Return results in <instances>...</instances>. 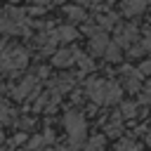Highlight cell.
I'll return each mask as SVG.
<instances>
[{
	"label": "cell",
	"mask_w": 151,
	"mask_h": 151,
	"mask_svg": "<svg viewBox=\"0 0 151 151\" xmlns=\"http://www.w3.org/2000/svg\"><path fill=\"white\" fill-rule=\"evenodd\" d=\"M149 2H151V0H120V7H123V14L137 17V14H142V12L149 7Z\"/></svg>",
	"instance_id": "cell-8"
},
{
	"label": "cell",
	"mask_w": 151,
	"mask_h": 151,
	"mask_svg": "<svg viewBox=\"0 0 151 151\" xmlns=\"http://www.w3.org/2000/svg\"><path fill=\"white\" fill-rule=\"evenodd\" d=\"M64 127H66L71 149L83 146V142H85V137H87V123H85V116H83L80 111H68V113L64 116Z\"/></svg>",
	"instance_id": "cell-2"
},
{
	"label": "cell",
	"mask_w": 151,
	"mask_h": 151,
	"mask_svg": "<svg viewBox=\"0 0 151 151\" xmlns=\"http://www.w3.org/2000/svg\"><path fill=\"white\" fill-rule=\"evenodd\" d=\"M146 144L151 146V125H149V134H146Z\"/></svg>",
	"instance_id": "cell-22"
},
{
	"label": "cell",
	"mask_w": 151,
	"mask_h": 151,
	"mask_svg": "<svg viewBox=\"0 0 151 151\" xmlns=\"http://www.w3.org/2000/svg\"><path fill=\"white\" fill-rule=\"evenodd\" d=\"M139 71H142V76H149V73H151V59H146V61L139 66Z\"/></svg>",
	"instance_id": "cell-20"
},
{
	"label": "cell",
	"mask_w": 151,
	"mask_h": 151,
	"mask_svg": "<svg viewBox=\"0 0 151 151\" xmlns=\"http://www.w3.org/2000/svg\"><path fill=\"white\" fill-rule=\"evenodd\" d=\"M85 94L99 106H111V104L120 101L123 85L113 83V80H106V78H90L85 83Z\"/></svg>",
	"instance_id": "cell-1"
},
{
	"label": "cell",
	"mask_w": 151,
	"mask_h": 151,
	"mask_svg": "<svg viewBox=\"0 0 151 151\" xmlns=\"http://www.w3.org/2000/svg\"><path fill=\"white\" fill-rule=\"evenodd\" d=\"M54 31H57L59 40H64V42H71V40L78 38V31H76L73 26H59V28H54Z\"/></svg>",
	"instance_id": "cell-11"
},
{
	"label": "cell",
	"mask_w": 151,
	"mask_h": 151,
	"mask_svg": "<svg viewBox=\"0 0 151 151\" xmlns=\"http://www.w3.org/2000/svg\"><path fill=\"white\" fill-rule=\"evenodd\" d=\"M38 76H26L17 87H14V99H24L28 94H38Z\"/></svg>",
	"instance_id": "cell-7"
},
{
	"label": "cell",
	"mask_w": 151,
	"mask_h": 151,
	"mask_svg": "<svg viewBox=\"0 0 151 151\" xmlns=\"http://www.w3.org/2000/svg\"><path fill=\"white\" fill-rule=\"evenodd\" d=\"M142 78L144 76H142L139 68H130V66L123 68V78H120L123 80V90H127V92L134 94L137 90H142Z\"/></svg>",
	"instance_id": "cell-5"
},
{
	"label": "cell",
	"mask_w": 151,
	"mask_h": 151,
	"mask_svg": "<svg viewBox=\"0 0 151 151\" xmlns=\"http://www.w3.org/2000/svg\"><path fill=\"white\" fill-rule=\"evenodd\" d=\"M85 151H104V137H101V134H97V137H92V139L87 142V146H85Z\"/></svg>",
	"instance_id": "cell-16"
},
{
	"label": "cell",
	"mask_w": 151,
	"mask_h": 151,
	"mask_svg": "<svg viewBox=\"0 0 151 151\" xmlns=\"http://www.w3.org/2000/svg\"><path fill=\"white\" fill-rule=\"evenodd\" d=\"M76 64H78L83 71H94V61H92L90 57H85L83 52H78V61H76Z\"/></svg>",
	"instance_id": "cell-17"
},
{
	"label": "cell",
	"mask_w": 151,
	"mask_h": 151,
	"mask_svg": "<svg viewBox=\"0 0 151 151\" xmlns=\"http://www.w3.org/2000/svg\"><path fill=\"white\" fill-rule=\"evenodd\" d=\"M113 151H139V144L137 142H132V139H123V142H118L116 144V149Z\"/></svg>",
	"instance_id": "cell-15"
},
{
	"label": "cell",
	"mask_w": 151,
	"mask_h": 151,
	"mask_svg": "<svg viewBox=\"0 0 151 151\" xmlns=\"http://www.w3.org/2000/svg\"><path fill=\"white\" fill-rule=\"evenodd\" d=\"M12 120H14V111H12L7 104H0V125L12 123Z\"/></svg>",
	"instance_id": "cell-14"
},
{
	"label": "cell",
	"mask_w": 151,
	"mask_h": 151,
	"mask_svg": "<svg viewBox=\"0 0 151 151\" xmlns=\"http://www.w3.org/2000/svg\"><path fill=\"white\" fill-rule=\"evenodd\" d=\"M137 40H139V28H137V26H132V24H123V26H118L116 42H118L120 47H132Z\"/></svg>",
	"instance_id": "cell-4"
},
{
	"label": "cell",
	"mask_w": 151,
	"mask_h": 151,
	"mask_svg": "<svg viewBox=\"0 0 151 151\" xmlns=\"http://www.w3.org/2000/svg\"><path fill=\"white\" fill-rule=\"evenodd\" d=\"M99 26H101V28H116V26H118V14L104 12V14L99 17Z\"/></svg>",
	"instance_id": "cell-12"
},
{
	"label": "cell",
	"mask_w": 151,
	"mask_h": 151,
	"mask_svg": "<svg viewBox=\"0 0 151 151\" xmlns=\"http://www.w3.org/2000/svg\"><path fill=\"white\" fill-rule=\"evenodd\" d=\"M120 113H123V118H125V120H127V118H137V104L125 101V104H123V109H120Z\"/></svg>",
	"instance_id": "cell-18"
},
{
	"label": "cell",
	"mask_w": 151,
	"mask_h": 151,
	"mask_svg": "<svg viewBox=\"0 0 151 151\" xmlns=\"http://www.w3.org/2000/svg\"><path fill=\"white\" fill-rule=\"evenodd\" d=\"M73 2H78V5H94V0H73Z\"/></svg>",
	"instance_id": "cell-21"
},
{
	"label": "cell",
	"mask_w": 151,
	"mask_h": 151,
	"mask_svg": "<svg viewBox=\"0 0 151 151\" xmlns=\"http://www.w3.org/2000/svg\"><path fill=\"white\" fill-rule=\"evenodd\" d=\"M28 64V52L24 47H7L0 50V71L5 73H17Z\"/></svg>",
	"instance_id": "cell-3"
},
{
	"label": "cell",
	"mask_w": 151,
	"mask_h": 151,
	"mask_svg": "<svg viewBox=\"0 0 151 151\" xmlns=\"http://www.w3.org/2000/svg\"><path fill=\"white\" fill-rule=\"evenodd\" d=\"M64 14H66V19H71V21H76V24H83V21L87 19V12H85L80 5H66V7H64Z\"/></svg>",
	"instance_id": "cell-10"
},
{
	"label": "cell",
	"mask_w": 151,
	"mask_h": 151,
	"mask_svg": "<svg viewBox=\"0 0 151 151\" xmlns=\"http://www.w3.org/2000/svg\"><path fill=\"white\" fill-rule=\"evenodd\" d=\"M106 2H109V5H111V2H116V0H106Z\"/></svg>",
	"instance_id": "cell-23"
},
{
	"label": "cell",
	"mask_w": 151,
	"mask_h": 151,
	"mask_svg": "<svg viewBox=\"0 0 151 151\" xmlns=\"http://www.w3.org/2000/svg\"><path fill=\"white\" fill-rule=\"evenodd\" d=\"M76 61H78V50L76 47H64V50H57L52 54V64L59 66V68H66V66H71Z\"/></svg>",
	"instance_id": "cell-6"
},
{
	"label": "cell",
	"mask_w": 151,
	"mask_h": 151,
	"mask_svg": "<svg viewBox=\"0 0 151 151\" xmlns=\"http://www.w3.org/2000/svg\"><path fill=\"white\" fill-rule=\"evenodd\" d=\"M144 104H151V85H144L142 87V97H139Z\"/></svg>",
	"instance_id": "cell-19"
},
{
	"label": "cell",
	"mask_w": 151,
	"mask_h": 151,
	"mask_svg": "<svg viewBox=\"0 0 151 151\" xmlns=\"http://www.w3.org/2000/svg\"><path fill=\"white\" fill-rule=\"evenodd\" d=\"M0 142H2V132H0Z\"/></svg>",
	"instance_id": "cell-24"
},
{
	"label": "cell",
	"mask_w": 151,
	"mask_h": 151,
	"mask_svg": "<svg viewBox=\"0 0 151 151\" xmlns=\"http://www.w3.org/2000/svg\"><path fill=\"white\" fill-rule=\"evenodd\" d=\"M123 113H113V116H109V120H106V125H104V132L109 134V137H118L120 132H123Z\"/></svg>",
	"instance_id": "cell-9"
},
{
	"label": "cell",
	"mask_w": 151,
	"mask_h": 151,
	"mask_svg": "<svg viewBox=\"0 0 151 151\" xmlns=\"http://www.w3.org/2000/svg\"><path fill=\"white\" fill-rule=\"evenodd\" d=\"M9 2H19V0H9Z\"/></svg>",
	"instance_id": "cell-25"
},
{
	"label": "cell",
	"mask_w": 151,
	"mask_h": 151,
	"mask_svg": "<svg viewBox=\"0 0 151 151\" xmlns=\"http://www.w3.org/2000/svg\"><path fill=\"white\" fill-rule=\"evenodd\" d=\"M104 59L106 61H120V45L118 42H109V47L104 52Z\"/></svg>",
	"instance_id": "cell-13"
},
{
	"label": "cell",
	"mask_w": 151,
	"mask_h": 151,
	"mask_svg": "<svg viewBox=\"0 0 151 151\" xmlns=\"http://www.w3.org/2000/svg\"><path fill=\"white\" fill-rule=\"evenodd\" d=\"M28 151H31V149H28Z\"/></svg>",
	"instance_id": "cell-26"
}]
</instances>
